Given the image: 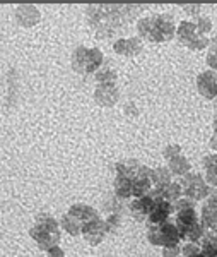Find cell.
I'll list each match as a JSON object with an SVG mask.
<instances>
[{
	"label": "cell",
	"instance_id": "cell-2",
	"mask_svg": "<svg viewBox=\"0 0 217 257\" xmlns=\"http://www.w3.org/2000/svg\"><path fill=\"white\" fill-rule=\"evenodd\" d=\"M29 235L36 240L38 247L41 250H50V248L58 245L60 240V226H58L57 219L48 213H40L36 216L35 226L29 230Z\"/></svg>",
	"mask_w": 217,
	"mask_h": 257
},
{
	"label": "cell",
	"instance_id": "cell-14",
	"mask_svg": "<svg viewBox=\"0 0 217 257\" xmlns=\"http://www.w3.org/2000/svg\"><path fill=\"white\" fill-rule=\"evenodd\" d=\"M48 257H65V254H64V250L57 245V247H53L48 250Z\"/></svg>",
	"mask_w": 217,
	"mask_h": 257
},
{
	"label": "cell",
	"instance_id": "cell-4",
	"mask_svg": "<svg viewBox=\"0 0 217 257\" xmlns=\"http://www.w3.org/2000/svg\"><path fill=\"white\" fill-rule=\"evenodd\" d=\"M103 62V53L98 48L77 47L72 55V67L79 74H93Z\"/></svg>",
	"mask_w": 217,
	"mask_h": 257
},
{
	"label": "cell",
	"instance_id": "cell-11",
	"mask_svg": "<svg viewBox=\"0 0 217 257\" xmlns=\"http://www.w3.org/2000/svg\"><path fill=\"white\" fill-rule=\"evenodd\" d=\"M115 192L118 197L122 199H128L130 196H133V187H132V180L128 177L118 175L115 180Z\"/></svg>",
	"mask_w": 217,
	"mask_h": 257
},
{
	"label": "cell",
	"instance_id": "cell-1",
	"mask_svg": "<svg viewBox=\"0 0 217 257\" xmlns=\"http://www.w3.org/2000/svg\"><path fill=\"white\" fill-rule=\"evenodd\" d=\"M140 9V6L127 4H91L87 7V21L98 33V38H110Z\"/></svg>",
	"mask_w": 217,
	"mask_h": 257
},
{
	"label": "cell",
	"instance_id": "cell-6",
	"mask_svg": "<svg viewBox=\"0 0 217 257\" xmlns=\"http://www.w3.org/2000/svg\"><path fill=\"white\" fill-rule=\"evenodd\" d=\"M14 18L21 26L31 28V26H35L36 23H40L41 14H40L38 7L33 6V4H21L14 12Z\"/></svg>",
	"mask_w": 217,
	"mask_h": 257
},
{
	"label": "cell",
	"instance_id": "cell-7",
	"mask_svg": "<svg viewBox=\"0 0 217 257\" xmlns=\"http://www.w3.org/2000/svg\"><path fill=\"white\" fill-rule=\"evenodd\" d=\"M169 213H171V204L168 201H164V199H154L152 208L149 211V221H151V225H161V223L166 221Z\"/></svg>",
	"mask_w": 217,
	"mask_h": 257
},
{
	"label": "cell",
	"instance_id": "cell-5",
	"mask_svg": "<svg viewBox=\"0 0 217 257\" xmlns=\"http://www.w3.org/2000/svg\"><path fill=\"white\" fill-rule=\"evenodd\" d=\"M108 233V226H106V221H103L101 218H94L91 221H86L82 225V235L91 245H98L101 240L106 237Z\"/></svg>",
	"mask_w": 217,
	"mask_h": 257
},
{
	"label": "cell",
	"instance_id": "cell-13",
	"mask_svg": "<svg viewBox=\"0 0 217 257\" xmlns=\"http://www.w3.org/2000/svg\"><path fill=\"white\" fill-rule=\"evenodd\" d=\"M96 76V81L99 82V84H110V82L115 81V72L110 69H103V70H98V72L94 74Z\"/></svg>",
	"mask_w": 217,
	"mask_h": 257
},
{
	"label": "cell",
	"instance_id": "cell-12",
	"mask_svg": "<svg viewBox=\"0 0 217 257\" xmlns=\"http://www.w3.org/2000/svg\"><path fill=\"white\" fill-rule=\"evenodd\" d=\"M82 225H84V223H82L79 218L72 216L70 213H65L64 216H62V226H64V230L69 231L70 235L82 233Z\"/></svg>",
	"mask_w": 217,
	"mask_h": 257
},
{
	"label": "cell",
	"instance_id": "cell-9",
	"mask_svg": "<svg viewBox=\"0 0 217 257\" xmlns=\"http://www.w3.org/2000/svg\"><path fill=\"white\" fill-rule=\"evenodd\" d=\"M69 213L72 214V216L79 218L82 223L91 221V219L99 216V214L96 213V209L91 208V206H87V204H72V206H70V209H69Z\"/></svg>",
	"mask_w": 217,
	"mask_h": 257
},
{
	"label": "cell",
	"instance_id": "cell-3",
	"mask_svg": "<svg viewBox=\"0 0 217 257\" xmlns=\"http://www.w3.org/2000/svg\"><path fill=\"white\" fill-rule=\"evenodd\" d=\"M139 33L147 40H169L173 35V23L169 16H152L140 21Z\"/></svg>",
	"mask_w": 217,
	"mask_h": 257
},
{
	"label": "cell",
	"instance_id": "cell-8",
	"mask_svg": "<svg viewBox=\"0 0 217 257\" xmlns=\"http://www.w3.org/2000/svg\"><path fill=\"white\" fill-rule=\"evenodd\" d=\"M94 99L103 106H111L118 99V91H116L113 82L110 84H98V88L94 91Z\"/></svg>",
	"mask_w": 217,
	"mask_h": 257
},
{
	"label": "cell",
	"instance_id": "cell-10",
	"mask_svg": "<svg viewBox=\"0 0 217 257\" xmlns=\"http://www.w3.org/2000/svg\"><path fill=\"white\" fill-rule=\"evenodd\" d=\"M140 41L137 38L120 40L115 43V50L118 53H123V55H135V53L140 52Z\"/></svg>",
	"mask_w": 217,
	"mask_h": 257
}]
</instances>
